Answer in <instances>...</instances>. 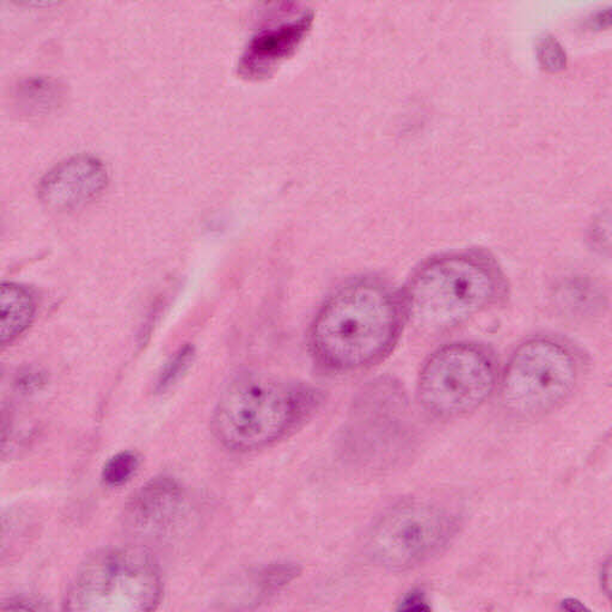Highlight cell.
Returning <instances> with one entry per match:
<instances>
[{
  "label": "cell",
  "mask_w": 612,
  "mask_h": 612,
  "mask_svg": "<svg viewBox=\"0 0 612 612\" xmlns=\"http://www.w3.org/2000/svg\"><path fill=\"white\" fill-rule=\"evenodd\" d=\"M186 499L179 483L169 477L154 478L131 499L125 512L128 529L142 539H164L179 524Z\"/></svg>",
  "instance_id": "9"
},
{
  "label": "cell",
  "mask_w": 612,
  "mask_h": 612,
  "mask_svg": "<svg viewBox=\"0 0 612 612\" xmlns=\"http://www.w3.org/2000/svg\"><path fill=\"white\" fill-rule=\"evenodd\" d=\"M318 404L319 394L312 385L245 375L231 382L221 394L213 427L225 447L249 453L285 438Z\"/></svg>",
  "instance_id": "3"
},
{
  "label": "cell",
  "mask_w": 612,
  "mask_h": 612,
  "mask_svg": "<svg viewBox=\"0 0 612 612\" xmlns=\"http://www.w3.org/2000/svg\"><path fill=\"white\" fill-rule=\"evenodd\" d=\"M457 527L455 515L436 503H401L372 529L368 553L386 571H411L442 553Z\"/></svg>",
  "instance_id": "6"
},
{
  "label": "cell",
  "mask_w": 612,
  "mask_h": 612,
  "mask_svg": "<svg viewBox=\"0 0 612 612\" xmlns=\"http://www.w3.org/2000/svg\"><path fill=\"white\" fill-rule=\"evenodd\" d=\"M593 22L600 29L612 27V9L600 12Z\"/></svg>",
  "instance_id": "20"
},
{
  "label": "cell",
  "mask_w": 612,
  "mask_h": 612,
  "mask_svg": "<svg viewBox=\"0 0 612 612\" xmlns=\"http://www.w3.org/2000/svg\"><path fill=\"white\" fill-rule=\"evenodd\" d=\"M602 580H603L604 591L608 594V598L610 599V601L612 602V556L605 563Z\"/></svg>",
  "instance_id": "19"
},
{
  "label": "cell",
  "mask_w": 612,
  "mask_h": 612,
  "mask_svg": "<svg viewBox=\"0 0 612 612\" xmlns=\"http://www.w3.org/2000/svg\"><path fill=\"white\" fill-rule=\"evenodd\" d=\"M139 464V456L134 451H122L105 464L102 480L110 487L122 486L134 477Z\"/></svg>",
  "instance_id": "13"
},
{
  "label": "cell",
  "mask_w": 612,
  "mask_h": 612,
  "mask_svg": "<svg viewBox=\"0 0 612 612\" xmlns=\"http://www.w3.org/2000/svg\"><path fill=\"white\" fill-rule=\"evenodd\" d=\"M408 320L431 332L457 328L501 299L504 280L490 255L462 250L434 255L402 289Z\"/></svg>",
  "instance_id": "2"
},
{
  "label": "cell",
  "mask_w": 612,
  "mask_h": 612,
  "mask_svg": "<svg viewBox=\"0 0 612 612\" xmlns=\"http://www.w3.org/2000/svg\"><path fill=\"white\" fill-rule=\"evenodd\" d=\"M195 356L196 351L191 346H185L177 352L165 366L162 374H160L157 383V391L164 393L171 388V386L187 373L193 361H195Z\"/></svg>",
  "instance_id": "14"
},
{
  "label": "cell",
  "mask_w": 612,
  "mask_h": 612,
  "mask_svg": "<svg viewBox=\"0 0 612 612\" xmlns=\"http://www.w3.org/2000/svg\"><path fill=\"white\" fill-rule=\"evenodd\" d=\"M108 172L98 158L79 155L48 171L39 185L41 201L56 211H71L101 196Z\"/></svg>",
  "instance_id": "8"
},
{
  "label": "cell",
  "mask_w": 612,
  "mask_h": 612,
  "mask_svg": "<svg viewBox=\"0 0 612 612\" xmlns=\"http://www.w3.org/2000/svg\"><path fill=\"white\" fill-rule=\"evenodd\" d=\"M537 57L543 71L559 73L567 67V55L553 37L543 38L537 46Z\"/></svg>",
  "instance_id": "15"
},
{
  "label": "cell",
  "mask_w": 612,
  "mask_h": 612,
  "mask_svg": "<svg viewBox=\"0 0 612 612\" xmlns=\"http://www.w3.org/2000/svg\"><path fill=\"white\" fill-rule=\"evenodd\" d=\"M47 609L48 606L42 600L26 598V595H22V598L11 599L3 603L2 608H0L2 611H41Z\"/></svg>",
  "instance_id": "17"
},
{
  "label": "cell",
  "mask_w": 612,
  "mask_h": 612,
  "mask_svg": "<svg viewBox=\"0 0 612 612\" xmlns=\"http://www.w3.org/2000/svg\"><path fill=\"white\" fill-rule=\"evenodd\" d=\"M495 384L490 353L475 344L455 343L431 354L418 375L417 397L428 414L454 421L485 405Z\"/></svg>",
  "instance_id": "5"
},
{
  "label": "cell",
  "mask_w": 612,
  "mask_h": 612,
  "mask_svg": "<svg viewBox=\"0 0 612 612\" xmlns=\"http://www.w3.org/2000/svg\"><path fill=\"white\" fill-rule=\"evenodd\" d=\"M314 14L308 13L294 23L264 31L249 43L241 57L239 72L245 78L260 80L269 77L283 61L293 57L309 34Z\"/></svg>",
  "instance_id": "10"
},
{
  "label": "cell",
  "mask_w": 612,
  "mask_h": 612,
  "mask_svg": "<svg viewBox=\"0 0 612 612\" xmlns=\"http://www.w3.org/2000/svg\"><path fill=\"white\" fill-rule=\"evenodd\" d=\"M162 599L155 560L132 546L108 547L86 560L71 580L63 609L71 612H147Z\"/></svg>",
  "instance_id": "4"
},
{
  "label": "cell",
  "mask_w": 612,
  "mask_h": 612,
  "mask_svg": "<svg viewBox=\"0 0 612 612\" xmlns=\"http://www.w3.org/2000/svg\"><path fill=\"white\" fill-rule=\"evenodd\" d=\"M36 300L28 289L19 284L3 283L0 286V344H11L33 322Z\"/></svg>",
  "instance_id": "11"
},
{
  "label": "cell",
  "mask_w": 612,
  "mask_h": 612,
  "mask_svg": "<svg viewBox=\"0 0 612 612\" xmlns=\"http://www.w3.org/2000/svg\"><path fill=\"white\" fill-rule=\"evenodd\" d=\"M590 236L595 249L612 257V204L595 217Z\"/></svg>",
  "instance_id": "16"
},
{
  "label": "cell",
  "mask_w": 612,
  "mask_h": 612,
  "mask_svg": "<svg viewBox=\"0 0 612 612\" xmlns=\"http://www.w3.org/2000/svg\"><path fill=\"white\" fill-rule=\"evenodd\" d=\"M61 101L58 86L37 79L20 88L19 103L29 116H43L55 110Z\"/></svg>",
  "instance_id": "12"
},
{
  "label": "cell",
  "mask_w": 612,
  "mask_h": 612,
  "mask_svg": "<svg viewBox=\"0 0 612 612\" xmlns=\"http://www.w3.org/2000/svg\"><path fill=\"white\" fill-rule=\"evenodd\" d=\"M407 320L402 293L376 276L357 277L320 305L309 329V349L330 372H362L389 356Z\"/></svg>",
  "instance_id": "1"
},
{
  "label": "cell",
  "mask_w": 612,
  "mask_h": 612,
  "mask_svg": "<svg viewBox=\"0 0 612 612\" xmlns=\"http://www.w3.org/2000/svg\"><path fill=\"white\" fill-rule=\"evenodd\" d=\"M578 378L571 352L552 340H531L514 352L502 382L505 408L515 416L537 417L565 402Z\"/></svg>",
  "instance_id": "7"
},
{
  "label": "cell",
  "mask_w": 612,
  "mask_h": 612,
  "mask_svg": "<svg viewBox=\"0 0 612 612\" xmlns=\"http://www.w3.org/2000/svg\"><path fill=\"white\" fill-rule=\"evenodd\" d=\"M12 2L27 8L46 9L60 6L66 0H12Z\"/></svg>",
  "instance_id": "18"
}]
</instances>
